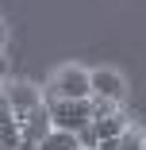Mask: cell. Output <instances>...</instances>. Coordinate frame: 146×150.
Here are the masks:
<instances>
[{
	"mask_svg": "<svg viewBox=\"0 0 146 150\" xmlns=\"http://www.w3.org/2000/svg\"><path fill=\"white\" fill-rule=\"evenodd\" d=\"M46 93V100H85V96H92V85H89V69L85 66H62L54 77H50V85L42 88Z\"/></svg>",
	"mask_w": 146,
	"mask_h": 150,
	"instance_id": "6da1fadb",
	"label": "cell"
},
{
	"mask_svg": "<svg viewBox=\"0 0 146 150\" xmlns=\"http://www.w3.org/2000/svg\"><path fill=\"white\" fill-rule=\"evenodd\" d=\"M50 112V127H62V131H81L85 123H92V100H46Z\"/></svg>",
	"mask_w": 146,
	"mask_h": 150,
	"instance_id": "7a4b0ae2",
	"label": "cell"
},
{
	"mask_svg": "<svg viewBox=\"0 0 146 150\" xmlns=\"http://www.w3.org/2000/svg\"><path fill=\"white\" fill-rule=\"evenodd\" d=\"M0 96H4V100L12 104V112H16V123H19L23 115H31L35 108H42V104H46L42 85H35V81H12V85H8Z\"/></svg>",
	"mask_w": 146,
	"mask_h": 150,
	"instance_id": "3957f363",
	"label": "cell"
},
{
	"mask_svg": "<svg viewBox=\"0 0 146 150\" xmlns=\"http://www.w3.org/2000/svg\"><path fill=\"white\" fill-rule=\"evenodd\" d=\"M89 85H92V96H96V100H108V104H123V96H127V81H123V73L111 69V66L89 69Z\"/></svg>",
	"mask_w": 146,
	"mask_h": 150,
	"instance_id": "277c9868",
	"label": "cell"
},
{
	"mask_svg": "<svg viewBox=\"0 0 146 150\" xmlns=\"http://www.w3.org/2000/svg\"><path fill=\"white\" fill-rule=\"evenodd\" d=\"M92 127H96V135H100V139H119V135L131 127V119H127L119 108H111V112H104V115H96V119H92Z\"/></svg>",
	"mask_w": 146,
	"mask_h": 150,
	"instance_id": "5b68a950",
	"label": "cell"
},
{
	"mask_svg": "<svg viewBox=\"0 0 146 150\" xmlns=\"http://www.w3.org/2000/svg\"><path fill=\"white\" fill-rule=\"evenodd\" d=\"M73 146H77V135L73 131H62V127H50L35 142V150H73Z\"/></svg>",
	"mask_w": 146,
	"mask_h": 150,
	"instance_id": "8992f818",
	"label": "cell"
},
{
	"mask_svg": "<svg viewBox=\"0 0 146 150\" xmlns=\"http://www.w3.org/2000/svg\"><path fill=\"white\" fill-rule=\"evenodd\" d=\"M142 146H146V135L135 131V127H127V131L119 135V146H115V150H142Z\"/></svg>",
	"mask_w": 146,
	"mask_h": 150,
	"instance_id": "52a82bcc",
	"label": "cell"
},
{
	"mask_svg": "<svg viewBox=\"0 0 146 150\" xmlns=\"http://www.w3.org/2000/svg\"><path fill=\"white\" fill-rule=\"evenodd\" d=\"M77 142H81L85 150H96V146H100V135H96V127H92V123H85V127L77 131Z\"/></svg>",
	"mask_w": 146,
	"mask_h": 150,
	"instance_id": "ba28073f",
	"label": "cell"
},
{
	"mask_svg": "<svg viewBox=\"0 0 146 150\" xmlns=\"http://www.w3.org/2000/svg\"><path fill=\"white\" fill-rule=\"evenodd\" d=\"M4 81H8V58L0 54V85H4Z\"/></svg>",
	"mask_w": 146,
	"mask_h": 150,
	"instance_id": "9c48e42d",
	"label": "cell"
},
{
	"mask_svg": "<svg viewBox=\"0 0 146 150\" xmlns=\"http://www.w3.org/2000/svg\"><path fill=\"white\" fill-rule=\"evenodd\" d=\"M4 46H8V27L0 23V54H4Z\"/></svg>",
	"mask_w": 146,
	"mask_h": 150,
	"instance_id": "30bf717a",
	"label": "cell"
},
{
	"mask_svg": "<svg viewBox=\"0 0 146 150\" xmlns=\"http://www.w3.org/2000/svg\"><path fill=\"white\" fill-rule=\"evenodd\" d=\"M73 150H85V146H81V142H77V146H73Z\"/></svg>",
	"mask_w": 146,
	"mask_h": 150,
	"instance_id": "8fae6325",
	"label": "cell"
},
{
	"mask_svg": "<svg viewBox=\"0 0 146 150\" xmlns=\"http://www.w3.org/2000/svg\"><path fill=\"white\" fill-rule=\"evenodd\" d=\"M142 150H146V146H142Z\"/></svg>",
	"mask_w": 146,
	"mask_h": 150,
	"instance_id": "7c38bea8",
	"label": "cell"
},
{
	"mask_svg": "<svg viewBox=\"0 0 146 150\" xmlns=\"http://www.w3.org/2000/svg\"><path fill=\"white\" fill-rule=\"evenodd\" d=\"M96 150H100V146H96Z\"/></svg>",
	"mask_w": 146,
	"mask_h": 150,
	"instance_id": "4fadbf2b",
	"label": "cell"
}]
</instances>
